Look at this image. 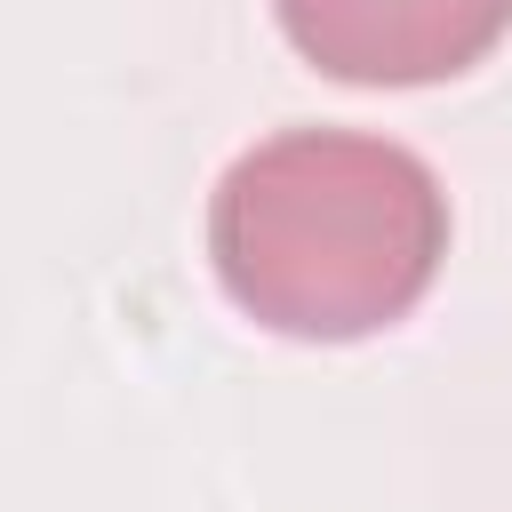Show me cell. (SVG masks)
Listing matches in <instances>:
<instances>
[{"label":"cell","mask_w":512,"mask_h":512,"mask_svg":"<svg viewBox=\"0 0 512 512\" xmlns=\"http://www.w3.org/2000/svg\"><path fill=\"white\" fill-rule=\"evenodd\" d=\"M208 256L248 320L352 344L432 288L448 256V192L408 144L288 128L224 168L208 200Z\"/></svg>","instance_id":"6da1fadb"},{"label":"cell","mask_w":512,"mask_h":512,"mask_svg":"<svg viewBox=\"0 0 512 512\" xmlns=\"http://www.w3.org/2000/svg\"><path fill=\"white\" fill-rule=\"evenodd\" d=\"M272 8L304 64L360 88H424L472 72L512 24V0H272Z\"/></svg>","instance_id":"7a4b0ae2"}]
</instances>
